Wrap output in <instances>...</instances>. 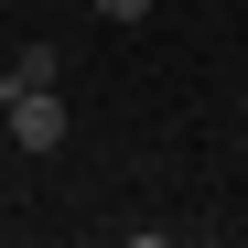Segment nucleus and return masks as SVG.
<instances>
[{"label":"nucleus","instance_id":"nucleus-2","mask_svg":"<svg viewBox=\"0 0 248 248\" xmlns=\"http://www.w3.org/2000/svg\"><path fill=\"white\" fill-rule=\"evenodd\" d=\"M0 87H54V44H22L11 65H0Z\"/></svg>","mask_w":248,"mask_h":248},{"label":"nucleus","instance_id":"nucleus-1","mask_svg":"<svg viewBox=\"0 0 248 248\" xmlns=\"http://www.w3.org/2000/svg\"><path fill=\"white\" fill-rule=\"evenodd\" d=\"M0 108H11V140H22V151H54V140H65L54 87H0Z\"/></svg>","mask_w":248,"mask_h":248},{"label":"nucleus","instance_id":"nucleus-3","mask_svg":"<svg viewBox=\"0 0 248 248\" xmlns=\"http://www.w3.org/2000/svg\"><path fill=\"white\" fill-rule=\"evenodd\" d=\"M97 22H151V0H97Z\"/></svg>","mask_w":248,"mask_h":248},{"label":"nucleus","instance_id":"nucleus-4","mask_svg":"<svg viewBox=\"0 0 248 248\" xmlns=\"http://www.w3.org/2000/svg\"><path fill=\"white\" fill-rule=\"evenodd\" d=\"M130 248H173V237H151V227H140V237H130Z\"/></svg>","mask_w":248,"mask_h":248}]
</instances>
